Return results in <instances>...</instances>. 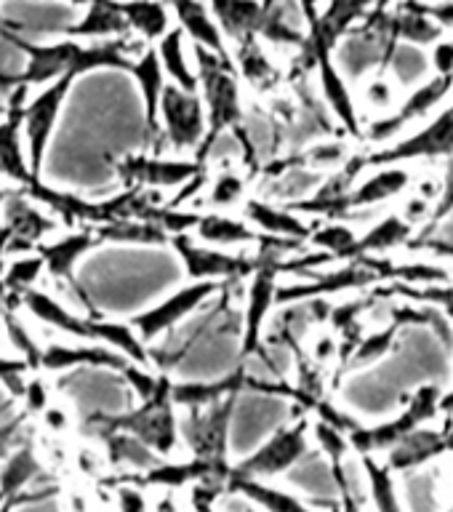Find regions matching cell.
<instances>
[{
  "label": "cell",
  "mask_w": 453,
  "mask_h": 512,
  "mask_svg": "<svg viewBox=\"0 0 453 512\" xmlns=\"http://www.w3.org/2000/svg\"><path fill=\"white\" fill-rule=\"evenodd\" d=\"M150 510L152 512H187V504H182L179 491H158L150 496Z\"/></svg>",
  "instance_id": "cell-50"
},
{
  "label": "cell",
  "mask_w": 453,
  "mask_h": 512,
  "mask_svg": "<svg viewBox=\"0 0 453 512\" xmlns=\"http://www.w3.org/2000/svg\"><path fill=\"white\" fill-rule=\"evenodd\" d=\"M43 475L38 448L32 440H19L3 459H0V496L3 499H30L46 502L59 494V488H35V480Z\"/></svg>",
  "instance_id": "cell-20"
},
{
  "label": "cell",
  "mask_w": 453,
  "mask_h": 512,
  "mask_svg": "<svg viewBox=\"0 0 453 512\" xmlns=\"http://www.w3.org/2000/svg\"><path fill=\"white\" fill-rule=\"evenodd\" d=\"M224 494L243 496L262 512H318L294 491L278 486L275 480H254V478H227Z\"/></svg>",
  "instance_id": "cell-27"
},
{
  "label": "cell",
  "mask_w": 453,
  "mask_h": 512,
  "mask_svg": "<svg viewBox=\"0 0 453 512\" xmlns=\"http://www.w3.org/2000/svg\"><path fill=\"white\" fill-rule=\"evenodd\" d=\"M19 403L24 406V416H27V419H35V416L40 419V414L54 403V400H51V387H48L43 371H32V374L27 376Z\"/></svg>",
  "instance_id": "cell-42"
},
{
  "label": "cell",
  "mask_w": 453,
  "mask_h": 512,
  "mask_svg": "<svg viewBox=\"0 0 453 512\" xmlns=\"http://www.w3.org/2000/svg\"><path fill=\"white\" fill-rule=\"evenodd\" d=\"M440 390L438 384H422L411 392V398L406 400L403 411L384 422L376 424H352L347 430V440H350L352 456H384L390 448H395L403 438H408L411 432H416L424 424H432L440 419Z\"/></svg>",
  "instance_id": "cell-7"
},
{
  "label": "cell",
  "mask_w": 453,
  "mask_h": 512,
  "mask_svg": "<svg viewBox=\"0 0 453 512\" xmlns=\"http://www.w3.org/2000/svg\"><path fill=\"white\" fill-rule=\"evenodd\" d=\"M310 414H299L291 424L280 427L254 448L240 462L230 467V478H254V480H278L291 472L304 456L310 454Z\"/></svg>",
  "instance_id": "cell-10"
},
{
  "label": "cell",
  "mask_w": 453,
  "mask_h": 512,
  "mask_svg": "<svg viewBox=\"0 0 453 512\" xmlns=\"http://www.w3.org/2000/svg\"><path fill=\"white\" fill-rule=\"evenodd\" d=\"M400 96H403V88H400L398 80L392 78L384 67H376V70H371V75L360 83V91L355 99H358L360 110H366L368 115L379 118V115H387V112H392L398 107Z\"/></svg>",
  "instance_id": "cell-38"
},
{
  "label": "cell",
  "mask_w": 453,
  "mask_h": 512,
  "mask_svg": "<svg viewBox=\"0 0 453 512\" xmlns=\"http://www.w3.org/2000/svg\"><path fill=\"white\" fill-rule=\"evenodd\" d=\"M453 158V96L440 107L435 115L419 123L416 128L406 131L398 139L382 144V147H366V150L352 152V168L360 176L368 168L392 166H414V163H446Z\"/></svg>",
  "instance_id": "cell-4"
},
{
  "label": "cell",
  "mask_w": 453,
  "mask_h": 512,
  "mask_svg": "<svg viewBox=\"0 0 453 512\" xmlns=\"http://www.w3.org/2000/svg\"><path fill=\"white\" fill-rule=\"evenodd\" d=\"M62 38H75V40H118L128 38L131 30H128L126 19L120 14L118 0H88L86 14L83 19L70 27H64L59 32Z\"/></svg>",
  "instance_id": "cell-28"
},
{
  "label": "cell",
  "mask_w": 453,
  "mask_h": 512,
  "mask_svg": "<svg viewBox=\"0 0 453 512\" xmlns=\"http://www.w3.org/2000/svg\"><path fill=\"white\" fill-rule=\"evenodd\" d=\"M222 494L224 488L216 483H198V486L187 488V512H222L219 510Z\"/></svg>",
  "instance_id": "cell-45"
},
{
  "label": "cell",
  "mask_w": 453,
  "mask_h": 512,
  "mask_svg": "<svg viewBox=\"0 0 453 512\" xmlns=\"http://www.w3.org/2000/svg\"><path fill=\"white\" fill-rule=\"evenodd\" d=\"M96 246H102V240L94 232V227H75L70 235H62V238L51 240V243H40L35 248V254L40 256L48 278L75 288L80 294L78 283H75V264Z\"/></svg>",
  "instance_id": "cell-22"
},
{
  "label": "cell",
  "mask_w": 453,
  "mask_h": 512,
  "mask_svg": "<svg viewBox=\"0 0 453 512\" xmlns=\"http://www.w3.org/2000/svg\"><path fill=\"white\" fill-rule=\"evenodd\" d=\"M40 419H43V424H46V430L51 432V435H67V432L72 430V422L70 416H67V408L56 406V403H51V406L40 414Z\"/></svg>",
  "instance_id": "cell-48"
},
{
  "label": "cell",
  "mask_w": 453,
  "mask_h": 512,
  "mask_svg": "<svg viewBox=\"0 0 453 512\" xmlns=\"http://www.w3.org/2000/svg\"><path fill=\"white\" fill-rule=\"evenodd\" d=\"M30 374L32 368L27 366L22 358H3V355H0V384L6 387L8 395L14 400L22 398L24 382H27V376Z\"/></svg>",
  "instance_id": "cell-44"
},
{
  "label": "cell",
  "mask_w": 453,
  "mask_h": 512,
  "mask_svg": "<svg viewBox=\"0 0 453 512\" xmlns=\"http://www.w3.org/2000/svg\"><path fill=\"white\" fill-rule=\"evenodd\" d=\"M451 86H453V75H451Z\"/></svg>",
  "instance_id": "cell-58"
},
{
  "label": "cell",
  "mask_w": 453,
  "mask_h": 512,
  "mask_svg": "<svg viewBox=\"0 0 453 512\" xmlns=\"http://www.w3.org/2000/svg\"><path fill=\"white\" fill-rule=\"evenodd\" d=\"M24 419L27 416H19V419H14V422H3L0 424V459L11 451V448L22 440V430H24Z\"/></svg>",
  "instance_id": "cell-49"
},
{
  "label": "cell",
  "mask_w": 453,
  "mask_h": 512,
  "mask_svg": "<svg viewBox=\"0 0 453 512\" xmlns=\"http://www.w3.org/2000/svg\"><path fill=\"white\" fill-rule=\"evenodd\" d=\"M54 230L51 214H43L32 200L19 190H8L3 200V222H0V259L8 254H30Z\"/></svg>",
  "instance_id": "cell-18"
},
{
  "label": "cell",
  "mask_w": 453,
  "mask_h": 512,
  "mask_svg": "<svg viewBox=\"0 0 453 512\" xmlns=\"http://www.w3.org/2000/svg\"><path fill=\"white\" fill-rule=\"evenodd\" d=\"M360 472L366 478V494L374 512H406L398 491V478L382 456H360Z\"/></svg>",
  "instance_id": "cell-33"
},
{
  "label": "cell",
  "mask_w": 453,
  "mask_h": 512,
  "mask_svg": "<svg viewBox=\"0 0 453 512\" xmlns=\"http://www.w3.org/2000/svg\"><path fill=\"white\" fill-rule=\"evenodd\" d=\"M184 38H187V35H184L179 27H171V30L155 43V51H158V59L160 64H163L166 78L171 80L174 86L184 88V91H198V75H195L190 59H187Z\"/></svg>",
  "instance_id": "cell-34"
},
{
  "label": "cell",
  "mask_w": 453,
  "mask_h": 512,
  "mask_svg": "<svg viewBox=\"0 0 453 512\" xmlns=\"http://www.w3.org/2000/svg\"><path fill=\"white\" fill-rule=\"evenodd\" d=\"M72 83H75L72 78H59L54 83H46L22 107V131L24 144H27V160H30V168L35 176H40V171H43L48 142H51V134H54L56 120L62 115L64 102L70 96Z\"/></svg>",
  "instance_id": "cell-14"
},
{
  "label": "cell",
  "mask_w": 453,
  "mask_h": 512,
  "mask_svg": "<svg viewBox=\"0 0 453 512\" xmlns=\"http://www.w3.org/2000/svg\"><path fill=\"white\" fill-rule=\"evenodd\" d=\"M224 286H227V283H214V280H192L190 286H184L179 288V291H174V294H168L163 302L152 304L150 310L139 312V315H134L128 323L134 326L139 339L150 347L155 339H160V336L168 334V331H174L179 323H184L190 312L203 307V304H206L211 296L219 294Z\"/></svg>",
  "instance_id": "cell-15"
},
{
  "label": "cell",
  "mask_w": 453,
  "mask_h": 512,
  "mask_svg": "<svg viewBox=\"0 0 453 512\" xmlns=\"http://www.w3.org/2000/svg\"><path fill=\"white\" fill-rule=\"evenodd\" d=\"M406 251H408V254H416V251H422V254L453 259V248L451 246H446V243H432V240H419V243H411Z\"/></svg>",
  "instance_id": "cell-51"
},
{
  "label": "cell",
  "mask_w": 453,
  "mask_h": 512,
  "mask_svg": "<svg viewBox=\"0 0 453 512\" xmlns=\"http://www.w3.org/2000/svg\"><path fill=\"white\" fill-rule=\"evenodd\" d=\"M115 507H118V512H152L147 488L136 486L126 478L115 483Z\"/></svg>",
  "instance_id": "cell-43"
},
{
  "label": "cell",
  "mask_w": 453,
  "mask_h": 512,
  "mask_svg": "<svg viewBox=\"0 0 453 512\" xmlns=\"http://www.w3.org/2000/svg\"><path fill=\"white\" fill-rule=\"evenodd\" d=\"M246 176L240 174L238 168L222 166L219 174H211L206 190L200 192V198L206 203L208 211H232L246 203L248 195Z\"/></svg>",
  "instance_id": "cell-39"
},
{
  "label": "cell",
  "mask_w": 453,
  "mask_h": 512,
  "mask_svg": "<svg viewBox=\"0 0 453 512\" xmlns=\"http://www.w3.org/2000/svg\"><path fill=\"white\" fill-rule=\"evenodd\" d=\"M3 112H6V104H0V115H3Z\"/></svg>",
  "instance_id": "cell-57"
},
{
  "label": "cell",
  "mask_w": 453,
  "mask_h": 512,
  "mask_svg": "<svg viewBox=\"0 0 453 512\" xmlns=\"http://www.w3.org/2000/svg\"><path fill=\"white\" fill-rule=\"evenodd\" d=\"M22 504H30V499H6V502L0 504V512H14Z\"/></svg>",
  "instance_id": "cell-53"
},
{
  "label": "cell",
  "mask_w": 453,
  "mask_h": 512,
  "mask_svg": "<svg viewBox=\"0 0 453 512\" xmlns=\"http://www.w3.org/2000/svg\"><path fill=\"white\" fill-rule=\"evenodd\" d=\"M19 299L16 296H6V312H3V328H6V339L16 350V358H22L32 371H40V355L43 347L35 342V336L30 334V328L24 326V320L19 318Z\"/></svg>",
  "instance_id": "cell-40"
},
{
  "label": "cell",
  "mask_w": 453,
  "mask_h": 512,
  "mask_svg": "<svg viewBox=\"0 0 453 512\" xmlns=\"http://www.w3.org/2000/svg\"><path fill=\"white\" fill-rule=\"evenodd\" d=\"M43 275H46V270H43V262L35 251L19 254L8 262L6 270L0 272V291H3V296H19L27 288H38Z\"/></svg>",
  "instance_id": "cell-41"
},
{
  "label": "cell",
  "mask_w": 453,
  "mask_h": 512,
  "mask_svg": "<svg viewBox=\"0 0 453 512\" xmlns=\"http://www.w3.org/2000/svg\"><path fill=\"white\" fill-rule=\"evenodd\" d=\"M168 246L174 248L176 256L182 259L184 272L190 280H214V283H238L248 278L256 267V254L246 251H230V248L206 246L190 235H171Z\"/></svg>",
  "instance_id": "cell-13"
},
{
  "label": "cell",
  "mask_w": 453,
  "mask_h": 512,
  "mask_svg": "<svg viewBox=\"0 0 453 512\" xmlns=\"http://www.w3.org/2000/svg\"><path fill=\"white\" fill-rule=\"evenodd\" d=\"M99 443L104 446L107 464L123 472V475L147 470V467H152L160 459L144 443H139V440L126 435V432H107V435L99 438Z\"/></svg>",
  "instance_id": "cell-35"
},
{
  "label": "cell",
  "mask_w": 453,
  "mask_h": 512,
  "mask_svg": "<svg viewBox=\"0 0 453 512\" xmlns=\"http://www.w3.org/2000/svg\"><path fill=\"white\" fill-rule=\"evenodd\" d=\"M448 416H453V382L451 387L443 390V395H440V422L448 419Z\"/></svg>",
  "instance_id": "cell-52"
},
{
  "label": "cell",
  "mask_w": 453,
  "mask_h": 512,
  "mask_svg": "<svg viewBox=\"0 0 453 512\" xmlns=\"http://www.w3.org/2000/svg\"><path fill=\"white\" fill-rule=\"evenodd\" d=\"M16 299H19V307L30 312L32 318L56 328V331H62V334L72 336V339L104 344V347L126 355L136 366L147 368L152 363V350L139 339V334H136L128 320L78 315V312L67 310L56 296H51L43 288H27Z\"/></svg>",
  "instance_id": "cell-2"
},
{
  "label": "cell",
  "mask_w": 453,
  "mask_h": 512,
  "mask_svg": "<svg viewBox=\"0 0 453 512\" xmlns=\"http://www.w3.org/2000/svg\"><path fill=\"white\" fill-rule=\"evenodd\" d=\"M416 323H427V315L416 307H395V312L390 315V320L384 323L382 328H376L371 334L360 336V342L350 350V355L339 363V374H347L352 368H366L379 363L382 358H387L392 350H395V342H398V334L406 326H416Z\"/></svg>",
  "instance_id": "cell-21"
},
{
  "label": "cell",
  "mask_w": 453,
  "mask_h": 512,
  "mask_svg": "<svg viewBox=\"0 0 453 512\" xmlns=\"http://www.w3.org/2000/svg\"><path fill=\"white\" fill-rule=\"evenodd\" d=\"M414 235L416 227H411L398 211H387L366 232H360L352 259H360V256H390L395 251H406Z\"/></svg>",
  "instance_id": "cell-31"
},
{
  "label": "cell",
  "mask_w": 453,
  "mask_h": 512,
  "mask_svg": "<svg viewBox=\"0 0 453 512\" xmlns=\"http://www.w3.org/2000/svg\"><path fill=\"white\" fill-rule=\"evenodd\" d=\"M171 376L158 374V387L150 398L142 400V406L123 411V414H91L83 419V435L102 438L107 432H126L131 438L150 448L160 459L174 456L179 448V408L171 398Z\"/></svg>",
  "instance_id": "cell-3"
},
{
  "label": "cell",
  "mask_w": 453,
  "mask_h": 512,
  "mask_svg": "<svg viewBox=\"0 0 453 512\" xmlns=\"http://www.w3.org/2000/svg\"><path fill=\"white\" fill-rule=\"evenodd\" d=\"M6 192L3 190V184H0V222H3V200H6Z\"/></svg>",
  "instance_id": "cell-54"
},
{
  "label": "cell",
  "mask_w": 453,
  "mask_h": 512,
  "mask_svg": "<svg viewBox=\"0 0 453 512\" xmlns=\"http://www.w3.org/2000/svg\"><path fill=\"white\" fill-rule=\"evenodd\" d=\"M238 395L216 400L203 408H182L179 414V448L187 456L203 462L232 467L230 462V424Z\"/></svg>",
  "instance_id": "cell-11"
},
{
  "label": "cell",
  "mask_w": 453,
  "mask_h": 512,
  "mask_svg": "<svg viewBox=\"0 0 453 512\" xmlns=\"http://www.w3.org/2000/svg\"><path fill=\"white\" fill-rule=\"evenodd\" d=\"M264 3H267V6H288L291 0H264Z\"/></svg>",
  "instance_id": "cell-55"
},
{
  "label": "cell",
  "mask_w": 453,
  "mask_h": 512,
  "mask_svg": "<svg viewBox=\"0 0 453 512\" xmlns=\"http://www.w3.org/2000/svg\"><path fill=\"white\" fill-rule=\"evenodd\" d=\"M451 96V75H430V78L419 80L416 86L403 91L395 110L363 123V136H360V142L368 144V147H382V144L398 139V136H403L406 131H411V128H416L419 123H424L430 115H435Z\"/></svg>",
  "instance_id": "cell-8"
},
{
  "label": "cell",
  "mask_w": 453,
  "mask_h": 512,
  "mask_svg": "<svg viewBox=\"0 0 453 512\" xmlns=\"http://www.w3.org/2000/svg\"><path fill=\"white\" fill-rule=\"evenodd\" d=\"M168 11L176 19V27L187 35V38L195 43V46H203L214 54H230L227 48V40L216 27L214 16L208 11V6L203 0H166Z\"/></svg>",
  "instance_id": "cell-25"
},
{
  "label": "cell",
  "mask_w": 453,
  "mask_h": 512,
  "mask_svg": "<svg viewBox=\"0 0 453 512\" xmlns=\"http://www.w3.org/2000/svg\"><path fill=\"white\" fill-rule=\"evenodd\" d=\"M446 456V448H443V432L432 430V427H419L416 432H411L408 438H403L395 448H390L387 454L382 456L384 462L390 464V470L395 475L400 472H414L422 470L427 464H435L438 459Z\"/></svg>",
  "instance_id": "cell-26"
},
{
  "label": "cell",
  "mask_w": 453,
  "mask_h": 512,
  "mask_svg": "<svg viewBox=\"0 0 453 512\" xmlns=\"http://www.w3.org/2000/svg\"><path fill=\"white\" fill-rule=\"evenodd\" d=\"M64 3H72V6H88V0H64Z\"/></svg>",
  "instance_id": "cell-56"
},
{
  "label": "cell",
  "mask_w": 453,
  "mask_h": 512,
  "mask_svg": "<svg viewBox=\"0 0 453 512\" xmlns=\"http://www.w3.org/2000/svg\"><path fill=\"white\" fill-rule=\"evenodd\" d=\"M0 38L14 43L27 56L22 72L6 75L3 91H11L14 86H46V83H54L59 78L78 80L80 75L96 70H128V64L134 59L128 54V48H134L128 38L104 40V43L99 40L94 46H83L80 40L59 35L51 43H32L24 35L11 30L8 22L0 24Z\"/></svg>",
  "instance_id": "cell-1"
},
{
  "label": "cell",
  "mask_w": 453,
  "mask_h": 512,
  "mask_svg": "<svg viewBox=\"0 0 453 512\" xmlns=\"http://www.w3.org/2000/svg\"><path fill=\"white\" fill-rule=\"evenodd\" d=\"M118 8L128 30L136 32L147 46H155L174 22L166 0H118Z\"/></svg>",
  "instance_id": "cell-32"
},
{
  "label": "cell",
  "mask_w": 453,
  "mask_h": 512,
  "mask_svg": "<svg viewBox=\"0 0 453 512\" xmlns=\"http://www.w3.org/2000/svg\"><path fill=\"white\" fill-rule=\"evenodd\" d=\"M416 8L438 24L443 35H453V0H414Z\"/></svg>",
  "instance_id": "cell-47"
},
{
  "label": "cell",
  "mask_w": 453,
  "mask_h": 512,
  "mask_svg": "<svg viewBox=\"0 0 453 512\" xmlns=\"http://www.w3.org/2000/svg\"><path fill=\"white\" fill-rule=\"evenodd\" d=\"M195 75L208 123L206 139L200 142V147H208L219 136L230 134L243 120V80L230 54H214L203 46H195Z\"/></svg>",
  "instance_id": "cell-5"
},
{
  "label": "cell",
  "mask_w": 453,
  "mask_h": 512,
  "mask_svg": "<svg viewBox=\"0 0 453 512\" xmlns=\"http://www.w3.org/2000/svg\"><path fill=\"white\" fill-rule=\"evenodd\" d=\"M72 368H107L115 371L120 379L139 395V400L150 398L155 387H158V374H152L150 368L136 366L126 355L104 347V344H64L51 342L43 347L40 355V371L43 374H62Z\"/></svg>",
  "instance_id": "cell-9"
},
{
  "label": "cell",
  "mask_w": 453,
  "mask_h": 512,
  "mask_svg": "<svg viewBox=\"0 0 453 512\" xmlns=\"http://www.w3.org/2000/svg\"><path fill=\"white\" fill-rule=\"evenodd\" d=\"M102 243H126V246H168V235L160 224L150 219H120V222L94 227Z\"/></svg>",
  "instance_id": "cell-37"
},
{
  "label": "cell",
  "mask_w": 453,
  "mask_h": 512,
  "mask_svg": "<svg viewBox=\"0 0 453 512\" xmlns=\"http://www.w3.org/2000/svg\"><path fill=\"white\" fill-rule=\"evenodd\" d=\"M339 355H342V342H339V336L328 328V331H320L315 336V342H312L310 358L318 363V366H331V363H339Z\"/></svg>",
  "instance_id": "cell-46"
},
{
  "label": "cell",
  "mask_w": 453,
  "mask_h": 512,
  "mask_svg": "<svg viewBox=\"0 0 453 512\" xmlns=\"http://www.w3.org/2000/svg\"><path fill=\"white\" fill-rule=\"evenodd\" d=\"M158 136H163V147L174 152H195L206 139V107L200 102L198 91L166 83L158 107Z\"/></svg>",
  "instance_id": "cell-12"
},
{
  "label": "cell",
  "mask_w": 453,
  "mask_h": 512,
  "mask_svg": "<svg viewBox=\"0 0 453 512\" xmlns=\"http://www.w3.org/2000/svg\"><path fill=\"white\" fill-rule=\"evenodd\" d=\"M206 6L227 40V48L248 38L299 51L307 43V32L288 22V6H267L264 0H208Z\"/></svg>",
  "instance_id": "cell-6"
},
{
  "label": "cell",
  "mask_w": 453,
  "mask_h": 512,
  "mask_svg": "<svg viewBox=\"0 0 453 512\" xmlns=\"http://www.w3.org/2000/svg\"><path fill=\"white\" fill-rule=\"evenodd\" d=\"M230 59L235 64V70H238L240 80L248 83L251 88H256L259 94H270V91H275L280 86V80H283V72L267 56L259 38L240 40V43L230 46Z\"/></svg>",
  "instance_id": "cell-29"
},
{
  "label": "cell",
  "mask_w": 453,
  "mask_h": 512,
  "mask_svg": "<svg viewBox=\"0 0 453 512\" xmlns=\"http://www.w3.org/2000/svg\"><path fill=\"white\" fill-rule=\"evenodd\" d=\"M360 232L352 227V222H344V219H323V224H312V232L307 243H310L315 251H323L334 262H350L355 256V246H358Z\"/></svg>",
  "instance_id": "cell-36"
},
{
  "label": "cell",
  "mask_w": 453,
  "mask_h": 512,
  "mask_svg": "<svg viewBox=\"0 0 453 512\" xmlns=\"http://www.w3.org/2000/svg\"><path fill=\"white\" fill-rule=\"evenodd\" d=\"M416 174L411 166L403 163H392V166H376L368 168L366 174L360 176L358 182L352 184L350 192L342 200V214L339 219H350L352 214H363V211H376L403 200L408 192L414 190Z\"/></svg>",
  "instance_id": "cell-16"
},
{
  "label": "cell",
  "mask_w": 453,
  "mask_h": 512,
  "mask_svg": "<svg viewBox=\"0 0 453 512\" xmlns=\"http://www.w3.org/2000/svg\"><path fill=\"white\" fill-rule=\"evenodd\" d=\"M128 75H134V80L139 83V91H142V104H144V126L152 136L158 134V107L160 96H163V88H166L168 78L163 72V64L158 59V51L155 46H144L142 54L134 56L131 64H128Z\"/></svg>",
  "instance_id": "cell-30"
},
{
  "label": "cell",
  "mask_w": 453,
  "mask_h": 512,
  "mask_svg": "<svg viewBox=\"0 0 453 512\" xmlns=\"http://www.w3.org/2000/svg\"><path fill=\"white\" fill-rule=\"evenodd\" d=\"M243 219L267 238L307 243L312 232V224L302 214H296L294 208H288L286 203H275V200L267 198H246Z\"/></svg>",
  "instance_id": "cell-23"
},
{
  "label": "cell",
  "mask_w": 453,
  "mask_h": 512,
  "mask_svg": "<svg viewBox=\"0 0 453 512\" xmlns=\"http://www.w3.org/2000/svg\"><path fill=\"white\" fill-rule=\"evenodd\" d=\"M30 88L14 86L8 91L6 112L0 115V176L24 190L40 176L32 174L30 160H27V144L22 131V107L27 102Z\"/></svg>",
  "instance_id": "cell-19"
},
{
  "label": "cell",
  "mask_w": 453,
  "mask_h": 512,
  "mask_svg": "<svg viewBox=\"0 0 453 512\" xmlns=\"http://www.w3.org/2000/svg\"><path fill=\"white\" fill-rule=\"evenodd\" d=\"M192 238L216 248H251L262 243V232H256L246 219H235L224 211H200L198 222L190 232Z\"/></svg>",
  "instance_id": "cell-24"
},
{
  "label": "cell",
  "mask_w": 453,
  "mask_h": 512,
  "mask_svg": "<svg viewBox=\"0 0 453 512\" xmlns=\"http://www.w3.org/2000/svg\"><path fill=\"white\" fill-rule=\"evenodd\" d=\"M203 168L195 158H163L147 152H131L115 163V174L123 187H144V190H179Z\"/></svg>",
  "instance_id": "cell-17"
}]
</instances>
